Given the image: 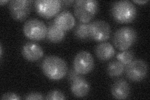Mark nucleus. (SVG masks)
<instances>
[{
  "instance_id": "4be33fe9",
  "label": "nucleus",
  "mask_w": 150,
  "mask_h": 100,
  "mask_svg": "<svg viewBox=\"0 0 150 100\" xmlns=\"http://www.w3.org/2000/svg\"><path fill=\"white\" fill-rule=\"evenodd\" d=\"M1 99L2 100H4V99L18 100V99H20L21 98L19 96L18 94L14 93H7L3 94Z\"/></svg>"
},
{
  "instance_id": "2eb2a0df",
  "label": "nucleus",
  "mask_w": 150,
  "mask_h": 100,
  "mask_svg": "<svg viewBox=\"0 0 150 100\" xmlns=\"http://www.w3.org/2000/svg\"><path fill=\"white\" fill-rule=\"evenodd\" d=\"M97 58L101 61H106L111 59L115 55L114 46L108 42H103L98 45L95 49Z\"/></svg>"
},
{
  "instance_id": "20e7f679",
  "label": "nucleus",
  "mask_w": 150,
  "mask_h": 100,
  "mask_svg": "<svg viewBox=\"0 0 150 100\" xmlns=\"http://www.w3.org/2000/svg\"><path fill=\"white\" fill-rule=\"evenodd\" d=\"M137 40V33L134 28L129 26L122 27L114 33L112 42L120 51L128 50Z\"/></svg>"
},
{
  "instance_id": "5701e85b",
  "label": "nucleus",
  "mask_w": 150,
  "mask_h": 100,
  "mask_svg": "<svg viewBox=\"0 0 150 100\" xmlns=\"http://www.w3.org/2000/svg\"><path fill=\"white\" fill-rule=\"evenodd\" d=\"M79 74L78 73H77L76 71H74V69H72L70 70V71L69 72L68 74V79L70 81V82H72V81L74 79L76 78L77 77H78Z\"/></svg>"
},
{
  "instance_id": "39448f33",
  "label": "nucleus",
  "mask_w": 150,
  "mask_h": 100,
  "mask_svg": "<svg viewBox=\"0 0 150 100\" xmlns=\"http://www.w3.org/2000/svg\"><path fill=\"white\" fill-rule=\"evenodd\" d=\"M48 27L45 24L36 18L27 20L23 26V33L30 40L41 41L46 37Z\"/></svg>"
},
{
  "instance_id": "6ab92c4d",
  "label": "nucleus",
  "mask_w": 150,
  "mask_h": 100,
  "mask_svg": "<svg viewBox=\"0 0 150 100\" xmlns=\"http://www.w3.org/2000/svg\"><path fill=\"white\" fill-rule=\"evenodd\" d=\"M117 59L125 66L129 64L134 59V52L132 50L122 51L121 53L117 55Z\"/></svg>"
},
{
  "instance_id": "f257e3e1",
  "label": "nucleus",
  "mask_w": 150,
  "mask_h": 100,
  "mask_svg": "<svg viewBox=\"0 0 150 100\" xmlns=\"http://www.w3.org/2000/svg\"><path fill=\"white\" fill-rule=\"evenodd\" d=\"M42 71L51 80L63 79L68 72V65L63 59L56 56H48L42 62Z\"/></svg>"
},
{
  "instance_id": "a878e982",
  "label": "nucleus",
  "mask_w": 150,
  "mask_h": 100,
  "mask_svg": "<svg viewBox=\"0 0 150 100\" xmlns=\"http://www.w3.org/2000/svg\"><path fill=\"white\" fill-rule=\"evenodd\" d=\"M7 3H9V1H8V0H6V1H0V4H1V6H3L4 4H6Z\"/></svg>"
},
{
  "instance_id": "f3484780",
  "label": "nucleus",
  "mask_w": 150,
  "mask_h": 100,
  "mask_svg": "<svg viewBox=\"0 0 150 100\" xmlns=\"http://www.w3.org/2000/svg\"><path fill=\"white\" fill-rule=\"evenodd\" d=\"M125 66L120 61H112L107 67V73L111 77H119L125 71Z\"/></svg>"
},
{
  "instance_id": "bb28decb",
  "label": "nucleus",
  "mask_w": 150,
  "mask_h": 100,
  "mask_svg": "<svg viewBox=\"0 0 150 100\" xmlns=\"http://www.w3.org/2000/svg\"><path fill=\"white\" fill-rule=\"evenodd\" d=\"M0 47H1V49H0V51H1V55H0V56H1V58H2V55H3V50H2V46L1 45V46H0Z\"/></svg>"
},
{
  "instance_id": "412c9836",
  "label": "nucleus",
  "mask_w": 150,
  "mask_h": 100,
  "mask_svg": "<svg viewBox=\"0 0 150 100\" xmlns=\"http://www.w3.org/2000/svg\"><path fill=\"white\" fill-rule=\"evenodd\" d=\"M44 96L43 94L40 93H36V92H33L28 93L24 97L25 99L31 100V99H44Z\"/></svg>"
},
{
  "instance_id": "a211bd4d",
  "label": "nucleus",
  "mask_w": 150,
  "mask_h": 100,
  "mask_svg": "<svg viewBox=\"0 0 150 100\" xmlns=\"http://www.w3.org/2000/svg\"><path fill=\"white\" fill-rule=\"evenodd\" d=\"M74 36L78 40H88L90 39L89 31V23H79L74 30Z\"/></svg>"
},
{
  "instance_id": "ddd939ff",
  "label": "nucleus",
  "mask_w": 150,
  "mask_h": 100,
  "mask_svg": "<svg viewBox=\"0 0 150 100\" xmlns=\"http://www.w3.org/2000/svg\"><path fill=\"white\" fill-rule=\"evenodd\" d=\"M71 83V91L74 96L83 98L86 96L90 91V84L84 78L78 76Z\"/></svg>"
},
{
  "instance_id": "393cba45",
  "label": "nucleus",
  "mask_w": 150,
  "mask_h": 100,
  "mask_svg": "<svg viewBox=\"0 0 150 100\" xmlns=\"http://www.w3.org/2000/svg\"><path fill=\"white\" fill-rule=\"evenodd\" d=\"M74 2H75V1H62V3H64L67 6L71 5V3H74Z\"/></svg>"
},
{
  "instance_id": "dca6fc26",
  "label": "nucleus",
  "mask_w": 150,
  "mask_h": 100,
  "mask_svg": "<svg viewBox=\"0 0 150 100\" xmlns=\"http://www.w3.org/2000/svg\"><path fill=\"white\" fill-rule=\"evenodd\" d=\"M65 37V31L59 29L54 23L51 24L47 29L46 38L50 42L57 43L62 41Z\"/></svg>"
},
{
  "instance_id": "aec40b11",
  "label": "nucleus",
  "mask_w": 150,
  "mask_h": 100,
  "mask_svg": "<svg viewBox=\"0 0 150 100\" xmlns=\"http://www.w3.org/2000/svg\"><path fill=\"white\" fill-rule=\"evenodd\" d=\"M66 97L64 94L58 90H53V91L50 92L46 97V99L48 100H56V99H60L63 100L65 99Z\"/></svg>"
},
{
  "instance_id": "9d476101",
  "label": "nucleus",
  "mask_w": 150,
  "mask_h": 100,
  "mask_svg": "<svg viewBox=\"0 0 150 100\" xmlns=\"http://www.w3.org/2000/svg\"><path fill=\"white\" fill-rule=\"evenodd\" d=\"M90 39L97 42H105L111 35V27L107 22L96 20L89 23Z\"/></svg>"
},
{
  "instance_id": "423d86ee",
  "label": "nucleus",
  "mask_w": 150,
  "mask_h": 100,
  "mask_svg": "<svg viewBox=\"0 0 150 100\" xmlns=\"http://www.w3.org/2000/svg\"><path fill=\"white\" fill-rule=\"evenodd\" d=\"M34 6L40 16L49 19L57 15L63 5L59 0H38L34 2Z\"/></svg>"
},
{
  "instance_id": "6e6552de",
  "label": "nucleus",
  "mask_w": 150,
  "mask_h": 100,
  "mask_svg": "<svg viewBox=\"0 0 150 100\" xmlns=\"http://www.w3.org/2000/svg\"><path fill=\"white\" fill-rule=\"evenodd\" d=\"M30 0H12L9 1L8 8L11 17L18 21H23L30 15L32 6Z\"/></svg>"
},
{
  "instance_id": "4468645a",
  "label": "nucleus",
  "mask_w": 150,
  "mask_h": 100,
  "mask_svg": "<svg viewBox=\"0 0 150 100\" xmlns=\"http://www.w3.org/2000/svg\"><path fill=\"white\" fill-rule=\"evenodd\" d=\"M131 88L129 83L124 79L116 80L111 89L112 96L117 99H125L130 94Z\"/></svg>"
},
{
  "instance_id": "0eeeda50",
  "label": "nucleus",
  "mask_w": 150,
  "mask_h": 100,
  "mask_svg": "<svg viewBox=\"0 0 150 100\" xmlns=\"http://www.w3.org/2000/svg\"><path fill=\"white\" fill-rule=\"evenodd\" d=\"M127 78L132 82H139L147 77L148 67L147 63L143 60H133L125 68Z\"/></svg>"
},
{
  "instance_id": "f03ea898",
  "label": "nucleus",
  "mask_w": 150,
  "mask_h": 100,
  "mask_svg": "<svg viewBox=\"0 0 150 100\" xmlns=\"http://www.w3.org/2000/svg\"><path fill=\"white\" fill-rule=\"evenodd\" d=\"M111 15L119 23H129L133 21L137 15V7L128 0L116 1L111 6Z\"/></svg>"
},
{
  "instance_id": "7ed1b4c3",
  "label": "nucleus",
  "mask_w": 150,
  "mask_h": 100,
  "mask_svg": "<svg viewBox=\"0 0 150 100\" xmlns=\"http://www.w3.org/2000/svg\"><path fill=\"white\" fill-rule=\"evenodd\" d=\"M99 8L95 0H77L74 3V13L81 23H88L96 15Z\"/></svg>"
},
{
  "instance_id": "9b49d317",
  "label": "nucleus",
  "mask_w": 150,
  "mask_h": 100,
  "mask_svg": "<svg viewBox=\"0 0 150 100\" xmlns=\"http://www.w3.org/2000/svg\"><path fill=\"white\" fill-rule=\"evenodd\" d=\"M22 55L26 60L35 62L43 56L44 51L41 46L36 43L28 42L23 47Z\"/></svg>"
},
{
  "instance_id": "f8f14e48",
  "label": "nucleus",
  "mask_w": 150,
  "mask_h": 100,
  "mask_svg": "<svg viewBox=\"0 0 150 100\" xmlns=\"http://www.w3.org/2000/svg\"><path fill=\"white\" fill-rule=\"evenodd\" d=\"M53 23L59 29L67 31L73 29L75 26L76 21L74 16L71 12L63 11L56 15Z\"/></svg>"
},
{
  "instance_id": "b1692460",
  "label": "nucleus",
  "mask_w": 150,
  "mask_h": 100,
  "mask_svg": "<svg viewBox=\"0 0 150 100\" xmlns=\"http://www.w3.org/2000/svg\"><path fill=\"white\" fill-rule=\"evenodd\" d=\"M133 1L136 3L139 4H146V3L148 2V0H144V1H137V0H134Z\"/></svg>"
},
{
  "instance_id": "1a4fd4ad",
  "label": "nucleus",
  "mask_w": 150,
  "mask_h": 100,
  "mask_svg": "<svg viewBox=\"0 0 150 100\" xmlns=\"http://www.w3.org/2000/svg\"><path fill=\"white\" fill-rule=\"evenodd\" d=\"M95 61L91 53L82 51L75 56L73 61V69L79 74H86L93 70Z\"/></svg>"
}]
</instances>
